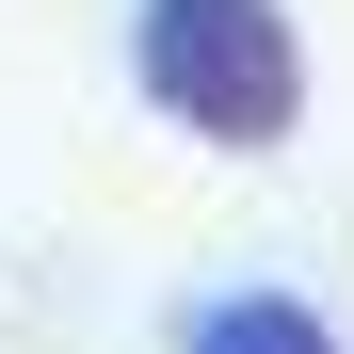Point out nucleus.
Masks as SVG:
<instances>
[{"label":"nucleus","instance_id":"obj_1","mask_svg":"<svg viewBox=\"0 0 354 354\" xmlns=\"http://www.w3.org/2000/svg\"><path fill=\"white\" fill-rule=\"evenodd\" d=\"M129 81L177 145H225V161H274L306 129V32L290 0H129Z\"/></svg>","mask_w":354,"mask_h":354},{"label":"nucleus","instance_id":"obj_2","mask_svg":"<svg viewBox=\"0 0 354 354\" xmlns=\"http://www.w3.org/2000/svg\"><path fill=\"white\" fill-rule=\"evenodd\" d=\"M177 354H354L322 290H274V274H225L177 306Z\"/></svg>","mask_w":354,"mask_h":354}]
</instances>
